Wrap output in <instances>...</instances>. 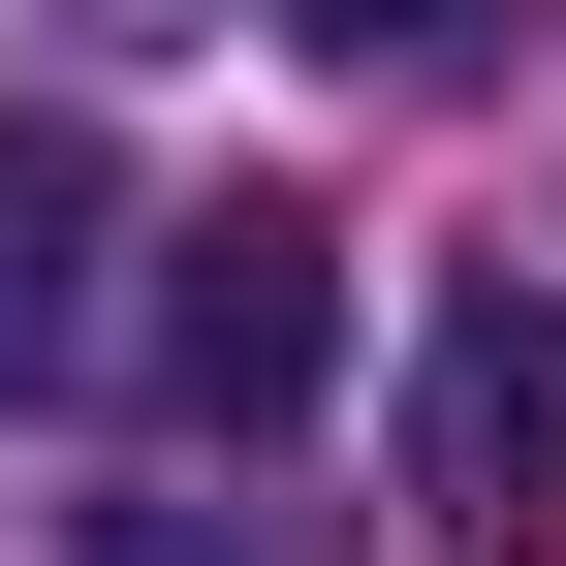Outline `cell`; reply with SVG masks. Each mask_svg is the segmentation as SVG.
I'll use <instances>...</instances> for the list:
<instances>
[{"label":"cell","instance_id":"obj_1","mask_svg":"<svg viewBox=\"0 0 566 566\" xmlns=\"http://www.w3.org/2000/svg\"><path fill=\"white\" fill-rule=\"evenodd\" d=\"M315 378H346V221H315V189L158 221V441H283Z\"/></svg>","mask_w":566,"mask_h":566},{"label":"cell","instance_id":"obj_2","mask_svg":"<svg viewBox=\"0 0 566 566\" xmlns=\"http://www.w3.org/2000/svg\"><path fill=\"white\" fill-rule=\"evenodd\" d=\"M409 504L472 566H566V283H441V346H409Z\"/></svg>","mask_w":566,"mask_h":566},{"label":"cell","instance_id":"obj_3","mask_svg":"<svg viewBox=\"0 0 566 566\" xmlns=\"http://www.w3.org/2000/svg\"><path fill=\"white\" fill-rule=\"evenodd\" d=\"M63 346H95V158L0 126V378H63Z\"/></svg>","mask_w":566,"mask_h":566},{"label":"cell","instance_id":"obj_4","mask_svg":"<svg viewBox=\"0 0 566 566\" xmlns=\"http://www.w3.org/2000/svg\"><path fill=\"white\" fill-rule=\"evenodd\" d=\"M283 32H346V63H441V32H504V0H283Z\"/></svg>","mask_w":566,"mask_h":566}]
</instances>
